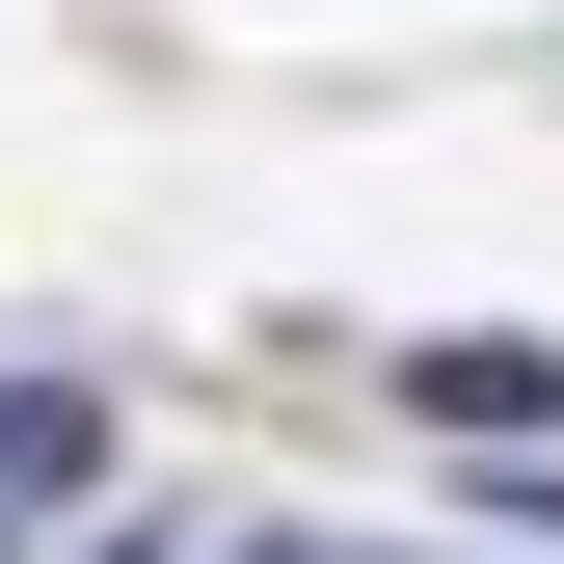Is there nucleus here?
Returning <instances> with one entry per match:
<instances>
[{
  "label": "nucleus",
  "mask_w": 564,
  "mask_h": 564,
  "mask_svg": "<svg viewBox=\"0 0 564 564\" xmlns=\"http://www.w3.org/2000/svg\"><path fill=\"white\" fill-rule=\"evenodd\" d=\"M403 403L484 431V457H564V349H403Z\"/></svg>",
  "instance_id": "obj_1"
},
{
  "label": "nucleus",
  "mask_w": 564,
  "mask_h": 564,
  "mask_svg": "<svg viewBox=\"0 0 564 564\" xmlns=\"http://www.w3.org/2000/svg\"><path fill=\"white\" fill-rule=\"evenodd\" d=\"M82 457H108V377H0V511H54Z\"/></svg>",
  "instance_id": "obj_2"
},
{
  "label": "nucleus",
  "mask_w": 564,
  "mask_h": 564,
  "mask_svg": "<svg viewBox=\"0 0 564 564\" xmlns=\"http://www.w3.org/2000/svg\"><path fill=\"white\" fill-rule=\"evenodd\" d=\"M82 564H162V538H82Z\"/></svg>",
  "instance_id": "obj_3"
},
{
  "label": "nucleus",
  "mask_w": 564,
  "mask_h": 564,
  "mask_svg": "<svg viewBox=\"0 0 564 564\" xmlns=\"http://www.w3.org/2000/svg\"><path fill=\"white\" fill-rule=\"evenodd\" d=\"M242 564H323V538H242Z\"/></svg>",
  "instance_id": "obj_4"
},
{
  "label": "nucleus",
  "mask_w": 564,
  "mask_h": 564,
  "mask_svg": "<svg viewBox=\"0 0 564 564\" xmlns=\"http://www.w3.org/2000/svg\"><path fill=\"white\" fill-rule=\"evenodd\" d=\"M0 564H28V538H0Z\"/></svg>",
  "instance_id": "obj_5"
}]
</instances>
